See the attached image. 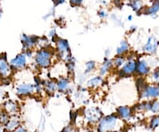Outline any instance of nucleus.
Returning a JSON list of instances; mask_svg holds the SVG:
<instances>
[{"label":"nucleus","instance_id":"f257e3e1","mask_svg":"<svg viewBox=\"0 0 159 132\" xmlns=\"http://www.w3.org/2000/svg\"><path fill=\"white\" fill-rule=\"evenodd\" d=\"M57 55L55 48H38L35 50L34 55V62L39 68H49L53 64V59Z\"/></svg>","mask_w":159,"mask_h":132},{"label":"nucleus","instance_id":"f03ea898","mask_svg":"<svg viewBox=\"0 0 159 132\" xmlns=\"http://www.w3.org/2000/svg\"><path fill=\"white\" fill-rule=\"evenodd\" d=\"M119 120L118 116L111 115L101 118L98 122V131L99 132H110L115 130V128L119 126Z\"/></svg>","mask_w":159,"mask_h":132},{"label":"nucleus","instance_id":"7ed1b4c3","mask_svg":"<svg viewBox=\"0 0 159 132\" xmlns=\"http://www.w3.org/2000/svg\"><path fill=\"white\" fill-rule=\"evenodd\" d=\"M54 45H55V50H56L57 56L60 59L65 60L66 56L71 53V47H70L68 40L58 36V38L56 40Z\"/></svg>","mask_w":159,"mask_h":132},{"label":"nucleus","instance_id":"20e7f679","mask_svg":"<svg viewBox=\"0 0 159 132\" xmlns=\"http://www.w3.org/2000/svg\"><path fill=\"white\" fill-rule=\"evenodd\" d=\"M137 59L134 57L126 58L125 64L119 69L118 74L119 77H128L135 74Z\"/></svg>","mask_w":159,"mask_h":132},{"label":"nucleus","instance_id":"39448f33","mask_svg":"<svg viewBox=\"0 0 159 132\" xmlns=\"http://www.w3.org/2000/svg\"><path fill=\"white\" fill-rule=\"evenodd\" d=\"M39 37L35 35H27L21 34L20 35V43L22 46L23 52L27 50H35V48L38 47Z\"/></svg>","mask_w":159,"mask_h":132},{"label":"nucleus","instance_id":"423d86ee","mask_svg":"<svg viewBox=\"0 0 159 132\" xmlns=\"http://www.w3.org/2000/svg\"><path fill=\"white\" fill-rule=\"evenodd\" d=\"M28 57L26 56L25 52H22L20 53H18L15 57H13L9 63L11 65V69L13 71H20L27 68L28 66Z\"/></svg>","mask_w":159,"mask_h":132},{"label":"nucleus","instance_id":"0eeeda50","mask_svg":"<svg viewBox=\"0 0 159 132\" xmlns=\"http://www.w3.org/2000/svg\"><path fill=\"white\" fill-rule=\"evenodd\" d=\"M159 49V41L154 36L150 35L148 36L146 41L145 45L142 46V52L148 55H154L156 54Z\"/></svg>","mask_w":159,"mask_h":132},{"label":"nucleus","instance_id":"6e6552de","mask_svg":"<svg viewBox=\"0 0 159 132\" xmlns=\"http://www.w3.org/2000/svg\"><path fill=\"white\" fill-rule=\"evenodd\" d=\"M12 73V69L8 59L6 56V53L0 54V77L1 78H8Z\"/></svg>","mask_w":159,"mask_h":132},{"label":"nucleus","instance_id":"1a4fd4ad","mask_svg":"<svg viewBox=\"0 0 159 132\" xmlns=\"http://www.w3.org/2000/svg\"><path fill=\"white\" fill-rule=\"evenodd\" d=\"M141 98H156L159 97V86L155 84H147L146 87L139 92Z\"/></svg>","mask_w":159,"mask_h":132},{"label":"nucleus","instance_id":"9d476101","mask_svg":"<svg viewBox=\"0 0 159 132\" xmlns=\"http://www.w3.org/2000/svg\"><path fill=\"white\" fill-rule=\"evenodd\" d=\"M135 74L139 76H147L150 74V66L148 65V62L143 58L137 59L136 61V70Z\"/></svg>","mask_w":159,"mask_h":132},{"label":"nucleus","instance_id":"9b49d317","mask_svg":"<svg viewBox=\"0 0 159 132\" xmlns=\"http://www.w3.org/2000/svg\"><path fill=\"white\" fill-rule=\"evenodd\" d=\"M35 92V85L31 82H22L16 87V93L19 96L32 95Z\"/></svg>","mask_w":159,"mask_h":132},{"label":"nucleus","instance_id":"f8f14e48","mask_svg":"<svg viewBox=\"0 0 159 132\" xmlns=\"http://www.w3.org/2000/svg\"><path fill=\"white\" fill-rule=\"evenodd\" d=\"M159 12V1H155L152 2L150 5L145 6L143 9L142 14L144 15H148L152 18H157V13Z\"/></svg>","mask_w":159,"mask_h":132},{"label":"nucleus","instance_id":"ddd939ff","mask_svg":"<svg viewBox=\"0 0 159 132\" xmlns=\"http://www.w3.org/2000/svg\"><path fill=\"white\" fill-rule=\"evenodd\" d=\"M86 118L88 121L91 123H95L101 120L102 113L98 108H90L86 111Z\"/></svg>","mask_w":159,"mask_h":132},{"label":"nucleus","instance_id":"4468645a","mask_svg":"<svg viewBox=\"0 0 159 132\" xmlns=\"http://www.w3.org/2000/svg\"><path fill=\"white\" fill-rule=\"evenodd\" d=\"M111 68H113V62L112 59L110 58L104 57L103 61L101 64L100 68H99V75L101 76H104L105 75H107L109 72L111 70Z\"/></svg>","mask_w":159,"mask_h":132},{"label":"nucleus","instance_id":"2eb2a0df","mask_svg":"<svg viewBox=\"0 0 159 132\" xmlns=\"http://www.w3.org/2000/svg\"><path fill=\"white\" fill-rule=\"evenodd\" d=\"M127 5L137 15H142L143 9L145 8L144 0H129Z\"/></svg>","mask_w":159,"mask_h":132},{"label":"nucleus","instance_id":"dca6fc26","mask_svg":"<svg viewBox=\"0 0 159 132\" xmlns=\"http://www.w3.org/2000/svg\"><path fill=\"white\" fill-rule=\"evenodd\" d=\"M57 87L58 92L66 93L68 92L71 88V82L69 80V78L66 76L59 77V79L57 81Z\"/></svg>","mask_w":159,"mask_h":132},{"label":"nucleus","instance_id":"f3484780","mask_svg":"<svg viewBox=\"0 0 159 132\" xmlns=\"http://www.w3.org/2000/svg\"><path fill=\"white\" fill-rule=\"evenodd\" d=\"M131 46L129 42L127 40H121L119 42V45L116 48V54L117 55H121V56H125L130 52Z\"/></svg>","mask_w":159,"mask_h":132},{"label":"nucleus","instance_id":"a211bd4d","mask_svg":"<svg viewBox=\"0 0 159 132\" xmlns=\"http://www.w3.org/2000/svg\"><path fill=\"white\" fill-rule=\"evenodd\" d=\"M103 82H104V80H103L102 76L97 75V76H95V77H92L88 81L87 86L89 88H91V89H97V88L102 86Z\"/></svg>","mask_w":159,"mask_h":132},{"label":"nucleus","instance_id":"6ab92c4d","mask_svg":"<svg viewBox=\"0 0 159 132\" xmlns=\"http://www.w3.org/2000/svg\"><path fill=\"white\" fill-rule=\"evenodd\" d=\"M43 88H44V91L47 93L52 94V93H54L56 91H57V82H55L54 80L45 81L43 82Z\"/></svg>","mask_w":159,"mask_h":132},{"label":"nucleus","instance_id":"aec40b11","mask_svg":"<svg viewBox=\"0 0 159 132\" xmlns=\"http://www.w3.org/2000/svg\"><path fill=\"white\" fill-rule=\"evenodd\" d=\"M117 114L120 116L122 119H128L131 116L132 114V110L129 106H119V108L117 109Z\"/></svg>","mask_w":159,"mask_h":132},{"label":"nucleus","instance_id":"412c9836","mask_svg":"<svg viewBox=\"0 0 159 132\" xmlns=\"http://www.w3.org/2000/svg\"><path fill=\"white\" fill-rule=\"evenodd\" d=\"M126 58L125 56H121V55H116V57L112 59L113 62V68L117 69H119L124 64H125Z\"/></svg>","mask_w":159,"mask_h":132},{"label":"nucleus","instance_id":"4be33fe9","mask_svg":"<svg viewBox=\"0 0 159 132\" xmlns=\"http://www.w3.org/2000/svg\"><path fill=\"white\" fill-rule=\"evenodd\" d=\"M97 68V63L95 60H89L85 63V75H89L92 73Z\"/></svg>","mask_w":159,"mask_h":132},{"label":"nucleus","instance_id":"5701e85b","mask_svg":"<svg viewBox=\"0 0 159 132\" xmlns=\"http://www.w3.org/2000/svg\"><path fill=\"white\" fill-rule=\"evenodd\" d=\"M5 108L7 113H15L18 110V105L15 102L9 100L5 104Z\"/></svg>","mask_w":159,"mask_h":132},{"label":"nucleus","instance_id":"b1692460","mask_svg":"<svg viewBox=\"0 0 159 132\" xmlns=\"http://www.w3.org/2000/svg\"><path fill=\"white\" fill-rule=\"evenodd\" d=\"M20 125V121L16 117H13L12 119L9 120L7 122V129L9 130H15Z\"/></svg>","mask_w":159,"mask_h":132},{"label":"nucleus","instance_id":"393cba45","mask_svg":"<svg viewBox=\"0 0 159 132\" xmlns=\"http://www.w3.org/2000/svg\"><path fill=\"white\" fill-rule=\"evenodd\" d=\"M47 37L50 39L52 44H55V42L58 38V35H57V31L56 28H51L49 32H48V35H47Z\"/></svg>","mask_w":159,"mask_h":132},{"label":"nucleus","instance_id":"a878e982","mask_svg":"<svg viewBox=\"0 0 159 132\" xmlns=\"http://www.w3.org/2000/svg\"><path fill=\"white\" fill-rule=\"evenodd\" d=\"M146 85H147L146 80H145L142 76H140V77L136 80V88L139 92H142V90L146 87Z\"/></svg>","mask_w":159,"mask_h":132},{"label":"nucleus","instance_id":"bb28decb","mask_svg":"<svg viewBox=\"0 0 159 132\" xmlns=\"http://www.w3.org/2000/svg\"><path fill=\"white\" fill-rule=\"evenodd\" d=\"M150 80L152 81L154 83L159 84V68H157L152 71L150 75Z\"/></svg>","mask_w":159,"mask_h":132},{"label":"nucleus","instance_id":"cd10ccee","mask_svg":"<svg viewBox=\"0 0 159 132\" xmlns=\"http://www.w3.org/2000/svg\"><path fill=\"white\" fill-rule=\"evenodd\" d=\"M84 0H69V4L72 7L74 8H78L83 5Z\"/></svg>","mask_w":159,"mask_h":132},{"label":"nucleus","instance_id":"c85d7f7f","mask_svg":"<svg viewBox=\"0 0 159 132\" xmlns=\"http://www.w3.org/2000/svg\"><path fill=\"white\" fill-rule=\"evenodd\" d=\"M150 111H152L153 113H157L159 111V102L157 100H153L151 101L150 105Z\"/></svg>","mask_w":159,"mask_h":132},{"label":"nucleus","instance_id":"c756f323","mask_svg":"<svg viewBox=\"0 0 159 132\" xmlns=\"http://www.w3.org/2000/svg\"><path fill=\"white\" fill-rule=\"evenodd\" d=\"M55 8H56V7L53 6L50 11L48 12L46 14H44V16L43 17V19L44 21H48V20H50L51 17H53V16L55 15Z\"/></svg>","mask_w":159,"mask_h":132},{"label":"nucleus","instance_id":"7c9ffc66","mask_svg":"<svg viewBox=\"0 0 159 132\" xmlns=\"http://www.w3.org/2000/svg\"><path fill=\"white\" fill-rule=\"evenodd\" d=\"M97 14H98V17L100 18L101 20H105V19H107L109 17V12L106 10H104V9L99 10L98 12H97Z\"/></svg>","mask_w":159,"mask_h":132},{"label":"nucleus","instance_id":"2f4dec72","mask_svg":"<svg viewBox=\"0 0 159 132\" xmlns=\"http://www.w3.org/2000/svg\"><path fill=\"white\" fill-rule=\"evenodd\" d=\"M8 121H9V116L7 115V114L1 112L0 113V123L5 124V123H7Z\"/></svg>","mask_w":159,"mask_h":132},{"label":"nucleus","instance_id":"473e14b6","mask_svg":"<svg viewBox=\"0 0 159 132\" xmlns=\"http://www.w3.org/2000/svg\"><path fill=\"white\" fill-rule=\"evenodd\" d=\"M111 19L112 20L114 21V23L116 24V25H118V26H123V23L121 21V20L118 18L115 14H112L111 16Z\"/></svg>","mask_w":159,"mask_h":132},{"label":"nucleus","instance_id":"72a5a7b5","mask_svg":"<svg viewBox=\"0 0 159 132\" xmlns=\"http://www.w3.org/2000/svg\"><path fill=\"white\" fill-rule=\"evenodd\" d=\"M150 126L152 128H157V126H159V116L158 117H155L153 118L151 121H150Z\"/></svg>","mask_w":159,"mask_h":132},{"label":"nucleus","instance_id":"f704fd0d","mask_svg":"<svg viewBox=\"0 0 159 132\" xmlns=\"http://www.w3.org/2000/svg\"><path fill=\"white\" fill-rule=\"evenodd\" d=\"M34 50H27V51H24L26 56L28 57V59H34Z\"/></svg>","mask_w":159,"mask_h":132},{"label":"nucleus","instance_id":"c9c22d12","mask_svg":"<svg viewBox=\"0 0 159 132\" xmlns=\"http://www.w3.org/2000/svg\"><path fill=\"white\" fill-rule=\"evenodd\" d=\"M66 2V0H52V3H53V6L54 7H57L58 6H62Z\"/></svg>","mask_w":159,"mask_h":132},{"label":"nucleus","instance_id":"e433bc0d","mask_svg":"<svg viewBox=\"0 0 159 132\" xmlns=\"http://www.w3.org/2000/svg\"><path fill=\"white\" fill-rule=\"evenodd\" d=\"M62 132H76V131H75V130H74V127L67 126V127H66V128L63 130Z\"/></svg>","mask_w":159,"mask_h":132},{"label":"nucleus","instance_id":"4c0bfd02","mask_svg":"<svg viewBox=\"0 0 159 132\" xmlns=\"http://www.w3.org/2000/svg\"><path fill=\"white\" fill-rule=\"evenodd\" d=\"M137 30V27L135 25H132L130 28H129V32H130L131 34H133V33H134V32H136Z\"/></svg>","mask_w":159,"mask_h":132},{"label":"nucleus","instance_id":"58836bf2","mask_svg":"<svg viewBox=\"0 0 159 132\" xmlns=\"http://www.w3.org/2000/svg\"><path fill=\"white\" fill-rule=\"evenodd\" d=\"M111 49H106V50H105V52H104V55H105V57L110 58V56H111Z\"/></svg>","mask_w":159,"mask_h":132},{"label":"nucleus","instance_id":"ea45409f","mask_svg":"<svg viewBox=\"0 0 159 132\" xmlns=\"http://www.w3.org/2000/svg\"><path fill=\"white\" fill-rule=\"evenodd\" d=\"M13 132H28V130H27L25 128L21 127V128H19V129H17V130H15Z\"/></svg>","mask_w":159,"mask_h":132},{"label":"nucleus","instance_id":"a19ab883","mask_svg":"<svg viewBox=\"0 0 159 132\" xmlns=\"http://www.w3.org/2000/svg\"><path fill=\"white\" fill-rule=\"evenodd\" d=\"M114 3L117 6H119L120 5H122V0H114Z\"/></svg>","mask_w":159,"mask_h":132},{"label":"nucleus","instance_id":"79ce46f5","mask_svg":"<svg viewBox=\"0 0 159 132\" xmlns=\"http://www.w3.org/2000/svg\"><path fill=\"white\" fill-rule=\"evenodd\" d=\"M127 21H133V15H132V14H129V15L127 16Z\"/></svg>","mask_w":159,"mask_h":132},{"label":"nucleus","instance_id":"37998d69","mask_svg":"<svg viewBox=\"0 0 159 132\" xmlns=\"http://www.w3.org/2000/svg\"><path fill=\"white\" fill-rule=\"evenodd\" d=\"M2 13H3V11H2V9H1V7H0V18L2 16Z\"/></svg>","mask_w":159,"mask_h":132},{"label":"nucleus","instance_id":"c03bdc74","mask_svg":"<svg viewBox=\"0 0 159 132\" xmlns=\"http://www.w3.org/2000/svg\"><path fill=\"white\" fill-rule=\"evenodd\" d=\"M155 1H159V0H150V2L152 3V2H155Z\"/></svg>","mask_w":159,"mask_h":132},{"label":"nucleus","instance_id":"a18cd8bd","mask_svg":"<svg viewBox=\"0 0 159 132\" xmlns=\"http://www.w3.org/2000/svg\"><path fill=\"white\" fill-rule=\"evenodd\" d=\"M110 132H117V131H115V130H111V131H110Z\"/></svg>","mask_w":159,"mask_h":132}]
</instances>
